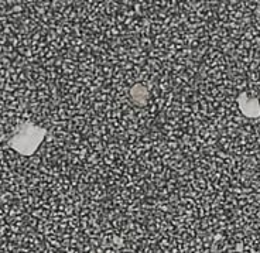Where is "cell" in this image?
Returning <instances> with one entry per match:
<instances>
[]
</instances>
